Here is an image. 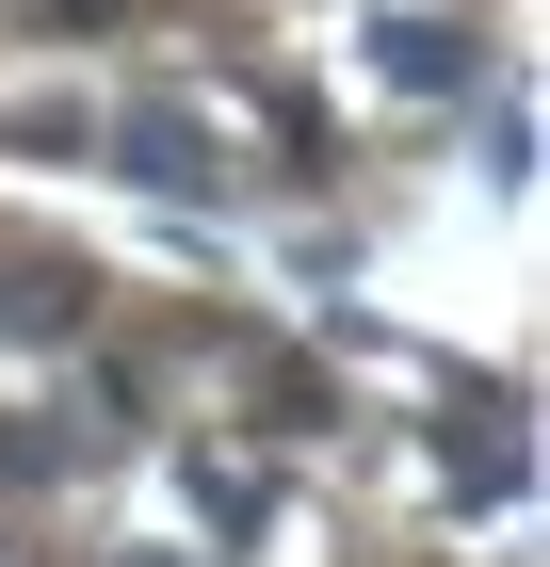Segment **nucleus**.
<instances>
[{"instance_id":"nucleus-1","label":"nucleus","mask_w":550,"mask_h":567,"mask_svg":"<svg viewBox=\"0 0 550 567\" xmlns=\"http://www.w3.org/2000/svg\"><path fill=\"white\" fill-rule=\"evenodd\" d=\"M373 65H388L405 97H469V82H486V33H469V17H388Z\"/></svg>"},{"instance_id":"nucleus-2","label":"nucleus","mask_w":550,"mask_h":567,"mask_svg":"<svg viewBox=\"0 0 550 567\" xmlns=\"http://www.w3.org/2000/svg\"><path fill=\"white\" fill-rule=\"evenodd\" d=\"M114 146H129V178H146V195H211V131H195L178 97H129Z\"/></svg>"},{"instance_id":"nucleus-3","label":"nucleus","mask_w":550,"mask_h":567,"mask_svg":"<svg viewBox=\"0 0 550 567\" xmlns=\"http://www.w3.org/2000/svg\"><path fill=\"white\" fill-rule=\"evenodd\" d=\"M82 324V276H0V341H65Z\"/></svg>"},{"instance_id":"nucleus-4","label":"nucleus","mask_w":550,"mask_h":567,"mask_svg":"<svg viewBox=\"0 0 550 567\" xmlns=\"http://www.w3.org/2000/svg\"><path fill=\"white\" fill-rule=\"evenodd\" d=\"M437 471H454L469 503H502V486H518V437H469V422H454V437H437Z\"/></svg>"}]
</instances>
